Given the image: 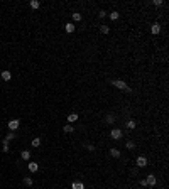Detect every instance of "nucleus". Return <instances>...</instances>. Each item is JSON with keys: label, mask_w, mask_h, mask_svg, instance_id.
<instances>
[{"label": "nucleus", "mask_w": 169, "mask_h": 189, "mask_svg": "<svg viewBox=\"0 0 169 189\" xmlns=\"http://www.w3.org/2000/svg\"><path fill=\"white\" fill-rule=\"evenodd\" d=\"M112 85H113V86H117L118 90H123V91H132L130 88L125 85L123 81H120V79H113V81H112Z\"/></svg>", "instance_id": "f257e3e1"}, {"label": "nucleus", "mask_w": 169, "mask_h": 189, "mask_svg": "<svg viewBox=\"0 0 169 189\" xmlns=\"http://www.w3.org/2000/svg\"><path fill=\"white\" fill-rule=\"evenodd\" d=\"M19 125H20V120H10V122H9L10 132H12V130H17V128H19Z\"/></svg>", "instance_id": "f03ea898"}, {"label": "nucleus", "mask_w": 169, "mask_h": 189, "mask_svg": "<svg viewBox=\"0 0 169 189\" xmlns=\"http://www.w3.org/2000/svg\"><path fill=\"white\" fill-rule=\"evenodd\" d=\"M122 130L120 128H115V130H112V139H115V140H118V139H122Z\"/></svg>", "instance_id": "7ed1b4c3"}, {"label": "nucleus", "mask_w": 169, "mask_h": 189, "mask_svg": "<svg viewBox=\"0 0 169 189\" xmlns=\"http://www.w3.org/2000/svg\"><path fill=\"white\" fill-rule=\"evenodd\" d=\"M156 182H157V181H156V176H154V174L147 176V179H145V184H147V186H156Z\"/></svg>", "instance_id": "20e7f679"}, {"label": "nucleus", "mask_w": 169, "mask_h": 189, "mask_svg": "<svg viewBox=\"0 0 169 189\" xmlns=\"http://www.w3.org/2000/svg\"><path fill=\"white\" fill-rule=\"evenodd\" d=\"M135 162H137V167H145V165L149 164L145 157H137V161H135Z\"/></svg>", "instance_id": "39448f33"}, {"label": "nucleus", "mask_w": 169, "mask_h": 189, "mask_svg": "<svg viewBox=\"0 0 169 189\" xmlns=\"http://www.w3.org/2000/svg\"><path fill=\"white\" fill-rule=\"evenodd\" d=\"M150 32H152V34H159V32H161V25L157 24V22L150 25Z\"/></svg>", "instance_id": "423d86ee"}, {"label": "nucleus", "mask_w": 169, "mask_h": 189, "mask_svg": "<svg viewBox=\"0 0 169 189\" xmlns=\"http://www.w3.org/2000/svg\"><path fill=\"white\" fill-rule=\"evenodd\" d=\"M10 78H12L10 71H2V79L3 81H10Z\"/></svg>", "instance_id": "0eeeda50"}, {"label": "nucleus", "mask_w": 169, "mask_h": 189, "mask_svg": "<svg viewBox=\"0 0 169 189\" xmlns=\"http://www.w3.org/2000/svg\"><path fill=\"white\" fill-rule=\"evenodd\" d=\"M37 169H39V165L36 162H30V164H29V170H30V172H37Z\"/></svg>", "instance_id": "6e6552de"}, {"label": "nucleus", "mask_w": 169, "mask_h": 189, "mask_svg": "<svg viewBox=\"0 0 169 189\" xmlns=\"http://www.w3.org/2000/svg\"><path fill=\"white\" fill-rule=\"evenodd\" d=\"M64 29H66V32H69V34H71V32H75V24H71V22H69V24H66V25H64Z\"/></svg>", "instance_id": "1a4fd4ad"}, {"label": "nucleus", "mask_w": 169, "mask_h": 189, "mask_svg": "<svg viewBox=\"0 0 169 189\" xmlns=\"http://www.w3.org/2000/svg\"><path fill=\"white\" fill-rule=\"evenodd\" d=\"M20 157H22L24 161H29V159H30V152H29V150H22Z\"/></svg>", "instance_id": "9d476101"}, {"label": "nucleus", "mask_w": 169, "mask_h": 189, "mask_svg": "<svg viewBox=\"0 0 169 189\" xmlns=\"http://www.w3.org/2000/svg\"><path fill=\"white\" fill-rule=\"evenodd\" d=\"M110 155L112 157H120V150L118 149H110Z\"/></svg>", "instance_id": "9b49d317"}, {"label": "nucleus", "mask_w": 169, "mask_h": 189, "mask_svg": "<svg viewBox=\"0 0 169 189\" xmlns=\"http://www.w3.org/2000/svg\"><path fill=\"white\" fill-rule=\"evenodd\" d=\"M30 7H32V9H39V7H41V2H39V0H30Z\"/></svg>", "instance_id": "f8f14e48"}, {"label": "nucleus", "mask_w": 169, "mask_h": 189, "mask_svg": "<svg viewBox=\"0 0 169 189\" xmlns=\"http://www.w3.org/2000/svg\"><path fill=\"white\" fill-rule=\"evenodd\" d=\"M71 188H73V189H84V184H83V182H73Z\"/></svg>", "instance_id": "ddd939ff"}, {"label": "nucleus", "mask_w": 169, "mask_h": 189, "mask_svg": "<svg viewBox=\"0 0 169 189\" xmlns=\"http://www.w3.org/2000/svg\"><path fill=\"white\" fill-rule=\"evenodd\" d=\"M76 120H78V115H76V113H71L69 117H68V122H69V123L76 122Z\"/></svg>", "instance_id": "4468645a"}, {"label": "nucleus", "mask_w": 169, "mask_h": 189, "mask_svg": "<svg viewBox=\"0 0 169 189\" xmlns=\"http://www.w3.org/2000/svg\"><path fill=\"white\" fill-rule=\"evenodd\" d=\"M100 32H102V34H108V32H110V27H107V25H102V27H100Z\"/></svg>", "instance_id": "2eb2a0df"}, {"label": "nucleus", "mask_w": 169, "mask_h": 189, "mask_svg": "<svg viewBox=\"0 0 169 189\" xmlns=\"http://www.w3.org/2000/svg\"><path fill=\"white\" fill-rule=\"evenodd\" d=\"M73 20H75V22H80V20H81V14H78V12L73 14Z\"/></svg>", "instance_id": "dca6fc26"}, {"label": "nucleus", "mask_w": 169, "mask_h": 189, "mask_svg": "<svg viewBox=\"0 0 169 189\" xmlns=\"http://www.w3.org/2000/svg\"><path fill=\"white\" fill-rule=\"evenodd\" d=\"M127 128H135V122H134V120H129V122H127Z\"/></svg>", "instance_id": "f3484780"}, {"label": "nucleus", "mask_w": 169, "mask_h": 189, "mask_svg": "<svg viewBox=\"0 0 169 189\" xmlns=\"http://www.w3.org/2000/svg\"><path fill=\"white\" fill-rule=\"evenodd\" d=\"M39 145H41V139H34V140H32V147H39Z\"/></svg>", "instance_id": "a211bd4d"}, {"label": "nucleus", "mask_w": 169, "mask_h": 189, "mask_svg": "<svg viewBox=\"0 0 169 189\" xmlns=\"http://www.w3.org/2000/svg\"><path fill=\"white\" fill-rule=\"evenodd\" d=\"M64 132L66 133H71V132H73V125H64Z\"/></svg>", "instance_id": "6ab92c4d"}, {"label": "nucleus", "mask_w": 169, "mask_h": 189, "mask_svg": "<svg viewBox=\"0 0 169 189\" xmlns=\"http://www.w3.org/2000/svg\"><path fill=\"white\" fill-rule=\"evenodd\" d=\"M110 19L117 20V19H118V12H110Z\"/></svg>", "instance_id": "aec40b11"}, {"label": "nucleus", "mask_w": 169, "mask_h": 189, "mask_svg": "<svg viewBox=\"0 0 169 189\" xmlns=\"http://www.w3.org/2000/svg\"><path fill=\"white\" fill-rule=\"evenodd\" d=\"M105 120H107V123H113L115 117H113V115H107V118H105Z\"/></svg>", "instance_id": "412c9836"}, {"label": "nucleus", "mask_w": 169, "mask_h": 189, "mask_svg": "<svg viewBox=\"0 0 169 189\" xmlns=\"http://www.w3.org/2000/svg\"><path fill=\"white\" fill-rule=\"evenodd\" d=\"M24 184L26 186H32V179L30 177H24Z\"/></svg>", "instance_id": "4be33fe9"}, {"label": "nucleus", "mask_w": 169, "mask_h": 189, "mask_svg": "<svg viewBox=\"0 0 169 189\" xmlns=\"http://www.w3.org/2000/svg\"><path fill=\"white\" fill-rule=\"evenodd\" d=\"M14 137H15V135H14V133L10 132L9 135H7V137H5V139H3V140H5V142H10V140H12V139H14Z\"/></svg>", "instance_id": "5701e85b"}, {"label": "nucleus", "mask_w": 169, "mask_h": 189, "mask_svg": "<svg viewBox=\"0 0 169 189\" xmlns=\"http://www.w3.org/2000/svg\"><path fill=\"white\" fill-rule=\"evenodd\" d=\"M2 150H3V152H9V142L3 140V147H2Z\"/></svg>", "instance_id": "b1692460"}, {"label": "nucleus", "mask_w": 169, "mask_h": 189, "mask_svg": "<svg viewBox=\"0 0 169 189\" xmlns=\"http://www.w3.org/2000/svg\"><path fill=\"white\" fill-rule=\"evenodd\" d=\"M127 149L134 150V149H135V143H134V142H127Z\"/></svg>", "instance_id": "393cba45"}, {"label": "nucleus", "mask_w": 169, "mask_h": 189, "mask_svg": "<svg viewBox=\"0 0 169 189\" xmlns=\"http://www.w3.org/2000/svg\"><path fill=\"white\" fill-rule=\"evenodd\" d=\"M154 5H157V7L162 5V0H154Z\"/></svg>", "instance_id": "a878e982"}, {"label": "nucleus", "mask_w": 169, "mask_h": 189, "mask_svg": "<svg viewBox=\"0 0 169 189\" xmlns=\"http://www.w3.org/2000/svg\"><path fill=\"white\" fill-rule=\"evenodd\" d=\"M105 15H107V14H105V10H102V12H100V14H98V17H102V19H103Z\"/></svg>", "instance_id": "bb28decb"}]
</instances>
